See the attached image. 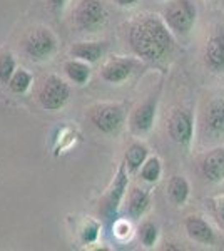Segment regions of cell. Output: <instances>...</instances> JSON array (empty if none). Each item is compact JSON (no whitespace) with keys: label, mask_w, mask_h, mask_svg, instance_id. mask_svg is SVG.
<instances>
[{"label":"cell","mask_w":224,"mask_h":251,"mask_svg":"<svg viewBox=\"0 0 224 251\" xmlns=\"http://www.w3.org/2000/svg\"><path fill=\"white\" fill-rule=\"evenodd\" d=\"M137 238H139V243L142 245V248L152 250L154 246L157 245V240H159L157 225L149 220L142 221L141 225L137 226Z\"/></svg>","instance_id":"21"},{"label":"cell","mask_w":224,"mask_h":251,"mask_svg":"<svg viewBox=\"0 0 224 251\" xmlns=\"http://www.w3.org/2000/svg\"><path fill=\"white\" fill-rule=\"evenodd\" d=\"M204 64L209 71H224V27L216 29L204 47Z\"/></svg>","instance_id":"13"},{"label":"cell","mask_w":224,"mask_h":251,"mask_svg":"<svg viewBox=\"0 0 224 251\" xmlns=\"http://www.w3.org/2000/svg\"><path fill=\"white\" fill-rule=\"evenodd\" d=\"M87 117L99 132L114 136L125 124V107L119 102H99L89 107Z\"/></svg>","instance_id":"2"},{"label":"cell","mask_w":224,"mask_h":251,"mask_svg":"<svg viewBox=\"0 0 224 251\" xmlns=\"http://www.w3.org/2000/svg\"><path fill=\"white\" fill-rule=\"evenodd\" d=\"M141 179L148 184H157L162 176V161L159 156H149L139 169Z\"/></svg>","instance_id":"20"},{"label":"cell","mask_w":224,"mask_h":251,"mask_svg":"<svg viewBox=\"0 0 224 251\" xmlns=\"http://www.w3.org/2000/svg\"><path fill=\"white\" fill-rule=\"evenodd\" d=\"M71 99V87L59 75H49L40 84L37 92V100L40 107L46 111H60Z\"/></svg>","instance_id":"6"},{"label":"cell","mask_w":224,"mask_h":251,"mask_svg":"<svg viewBox=\"0 0 224 251\" xmlns=\"http://www.w3.org/2000/svg\"><path fill=\"white\" fill-rule=\"evenodd\" d=\"M127 44L136 57L144 62L157 64L173 54L176 40L162 15L142 14L129 25Z\"/></svg>","instance_id":"1"},{"label":"cell","mask_w":224,"mask_h":251,"mask_svg":"<svg viewBox=\"0 0 224 251\" xmlns=\"http://www.w3.org/2000/svg\"><path fill=\"white\" fill-rule=\"evenodd\" d=\"M162 87L159 86L156 92H152L144 102H141L139 106L132 111L131 117H129V129L134 136L144 137L152 131L154 124H156L157 117V109H159V97H161Z\"/></svg>","instance_id":"7"},{"label":"cell","mask_w":224,"mask_h":251,"mask_svg":"<svg viewBox=\"0 0 224 251\" xmlns=\"http://www.w3.org/2000/svg\"><path fill=\"white\" fill-rule=\"evenodd\" d=\"M127 173H129L127 166L122 161L119 164V168H117V173H116V176H114L111 188L105 191V194L99 203V213L102 214L104 220L116 221L117 211H119L124 198L127 196V186H129Z\"/></svg>","instance_id":"4"},{"label":"cell","mask_w":224,"mask_h":251,"mask_svg":"<svg viewBox=\"0 0 224 251\" xmlns=\"http://www.w3.org/2000/svg\"><path fill=\"white\" fill-rule=\"evenodd\" d=\"M162 19L174 35H187L198 20V9L193 0H169Z\"/></svg>","instance_id":"3"},{"label":"cell","mask_w":224,"mask_h":251,"mask_svg":"<svg viewBox=\"0 0 224 251\" xmlns=\"http://www.w3.org/2000/svg\"><path fill=\"white\" fill-rule=\"evenodd\" d=\"M72 17L80 32H96L104 27L107 20V10L100 0H80Z\"/></svg>","instance_id":"9"},{"label":"cell","mask_w":224,"mask_h":251,"mask_svg":"<svg viewBox=\"0 0 224 251\" xmlns=\"http://www.w3.org/2000/svg\"><path fill=\"white\" fill-rule=\"evenodd\" d=\"M148 157H149V148L144 143H141V141H136L125 151L124 163L127 166L129 173H137Z\"/></svg>","instance_id":"19"},{"label":"cell","mask_w":224,"mask_h":251,"mask_svg":"<svg viewBox=\"0 0 224 251\" xmlns=\"http://www.w3.org/2000/svg\"><path fill=\"white\" fill-rule=\"evenodd\" d=\"M184 231L187 238L198 245L213 246L216 243V233L213 226L199 214H189L184 218Z\"/></svg>","instance_id":"12"},{"label":"cell","mask_w":224,"mask_h":251,"mask_svg":"<svg viewBox=\"0 0 224 251\" xmlns=\"http://www.w3.org/2000/svg\"><path fill=\"white\" fill-rule=\"evenodd\" d=\"M157 2H168V0H157Z\"/></svg>","instance_id":"29"},{"label":"cell","mask_w":224,"mask_h":251,"mask_svg":"<svg viewBox=\"0 0 224 251\" xmlns=\"http://www.w3.org/2000/svg\"><path fill=\"white\" fill-rule=\"evenodd\" d=\"M204 131L213 137H224V99H213L202 114Z\"/></svg>","instance_id":"14"},{"label":"cell","mask_w":224,"mask_h":251,"mask_svg":"<svg viewBox=\"0 0 224 251\" xmlns=\"http://www.w3.org/2000/svg\"><path fill=\"white\" fill-rule=\"evenodd\" d=\"M64 74L75 86H85L92 75V69L91 64L85 62V60L72 57L64 62Z\"/></svg>","instance_id":"17"},{"label":"cell","mask_w":224,"mask_h":251,"mask_svg":"<svg viewBox=\"0 0 224 251\" xmlns=\"http://www.w3.org/2000/svg\"><path fill=\"white\" fill-rule=\"evenodd\" d=\"M213 209L216 220L224 228V194H219V196H216L213 200Z\"/></svg>","instance_id":"26"},{"label":"cell","mask_w":224,"mask_h":251,"mask_svg":"<svg viewBox=\"0 0 224 251\" xmlns=\"http://www.w3.org/2000/svg\"><path fill=\"white\" fill-rule=\"evenodd\" d=\"M99 233H100V225H99V223L89 220L84 225L82 231H80V240H82L84 245H92V243L97 241Z\"/></svg>","instance_id":"24"},{"label":"cell","mask_w":224,"mask_h":251,"mask_svg":"<svg viewBox=\"0 0 224 251\" xmlns=\"http://www.w3.org/2000/svg\"><path fill=\"white\" fill-rule=\"evenodd\" d=\"M47 3H49V7H50L54 12H62L64 9H66V5L69 3V0H47Z\"/></svg>","instance_id":"27"},{"label":"cell","mask_w":224,"mask_h":251,"mask_svg":"<svg viewBox=\"0 0 224 251\" xmlns=\"http://www.w3.org/2000/svg\"><path fill=\"white\" fill-rule=\"evenodd\" d=\"M107 44L102 40H80L69 49V54L74 59L85 60L89 64H96L105 54Z\"/></svg>","instance_id":"15"},{"label":"cell","mask_w":224,"mask_h":251,"mask_svg":"<svg viewBox=\"0 0 224 251\" xmlns=\"http://www.w3.org/2000/svg\"><path fill=\"white\" fill-rule=\"evenodd\" d=\"M141 66L142 64L139 57L114 55V57H109L102 66H100L99 75L104 82L112 84V86H121V84L127 82Z\"/></svg>","instance_id":"10"},{"label":"cell","mask_w":224,"mask_h":251,"mask_svg":"<svg viewBox=\"0 0 224 251\" xmlns=\"http://www.w3.org/2000/svg\"><path fill=\"white\" fill-rule=\"evenodd\" d=\"M168 196L171 203L176 206H184L191 196V184L186 176L174 174L168 181Z\"/></svg>","instance_id":"18"},{"label":"cell","mask_w":224,"mask_h":251,"mask_svg":"<svg viewBox=\"0 0 224 251\" xmlns=\"http://www.w3.org/2000/svg\"><path fill=\"white\" fill-rule=\"evenodd\" d=\"M112 2L121 9H132V7H136L139 3V0H112Z\"/></svg>","instance_id":"28"},{"label":"cell","mask_w":224,"mask_h":251,"mask_svg":"<svg viewBox=\"0 0 224 251\" xmlns=\"http://www.w3.org/2000/svg\"><path fill=\"white\" fill-rule=\"evenodd\" d=\"M199 171L201 176L204 177L207 183L219 184L224 181V148L223 146H216L209 149L204 156H202L201 163H199Z\"/></svg>","instance_id":"11"},{"label":"cell","mask_w":224,"mask_h":251,"mask_svg":"<svg viewBox=\"0 0 224 251\" xmlns=\"http://www.w3.org/2000/svg\"><path fill=\"white\" fill-rule=\"evenodd\" d=\"M32 82H34V75L27 69L17 67V71L14 72V75L7 82V86H9V89L14 94H25L28 89L32 87Z\"/></svg>","instance_id":"22"},{"label":"cell","mask_w":224,"mask_h":251,"mask_svg":"<svg viewBox=\"0 0 224 251\" xmlns=\"http://www.w3.org/2000/svg\"><path fill=\"white\" fill-rule=\"evenodd\" d=\"M132 233V228L129 225L127 220H117L114 221V234H116L119 240H127Z\"/></svg>","instance_id":"25"},{"label":"cell","mask_w":224,"mask_h":251,"mask_svg":"<svg viewBox=\"0 0 224 251\" xmlns=\"http://www.w3.org/2000/svg\"><path fill=\"white\" fill-rule=\"evenodd\" d=\"M17 71V62H15L12 54H2L0 55V82L7 84L14 72Z\"/></svg>","instance_id":"23"},{"label":"cell","mask_w":224,"mask_h":251,"mask_svg":"<svg viewBox=\"0 0 224 251\" xmlns=\"http://www.w3.org/2000/svg\"><path fill=\"white\" fill-rule=\"evenodd\" d=\"M166 129L173 143L181 148H189L194 139V131H196L193 111L187 107H176L169 114Z\"/></svg>","instance_id":"8"},{"label":"cell","mask_w":224,"mask_h":251,"mask_svg":"<svg viewBox=\"0 0 224 251\" xmlns=\"http://www.w3.org/2000/svg\"><path fill=\"white\" fill-rule=\"evenodd\" d=\"M150 208V193L148 189L134 186L127 194V214L132 220H141Z\"/></svg>","instance_id":"16"},{"label":"cell","mask_w":224,"mask_h":251,"mask_svg":"<svg viewBox=\"0 0 224 251\" xmlns=\"http://www.w3.org/2000/svg\"><path fill=\"white\" fill-rule=\"evenodd\" d=\"M59 40L47 27H37L30 30L24 39V52L35 62H46L55 55Z\"/></svg>","instance_id":"5"}]
</instances>
